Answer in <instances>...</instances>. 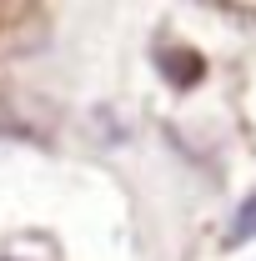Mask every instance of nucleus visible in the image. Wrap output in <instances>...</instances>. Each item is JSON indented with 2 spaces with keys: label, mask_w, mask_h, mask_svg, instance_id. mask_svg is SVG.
I'll return each instance as SVG.
<instances>
[{
  "label": "nucleus",
  "mask_w": 256,
  "mask_h": 261,
  "mask_svg": "<svg viewBox=\"0 0 256 261\" xmlns=\"http://www.w3.org/2000/svg\"><path fill=\"white\" fill-rule=\"evenodd\" d=\"M246 241H256V196L236 211V221H231V231H226V246H246Z\"/></svg>",
  "instance_id": "1"
}]
</instances>
